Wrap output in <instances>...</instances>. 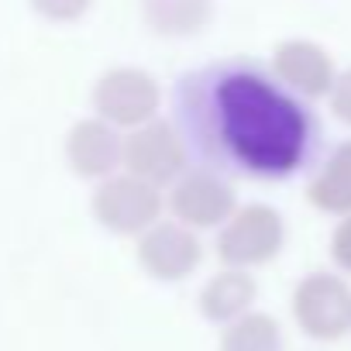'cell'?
Instances as JSON below:
<instances>
[{"instance_id": "6da1fadb", "label": "cell", "mask_w": 351, "mask_h": 351, "mask_svg": "<svg viewBox=\"0 0 351 351\" xmlns=\"http://www.w3.org/2000/svg\"><path fill=\"white\" fill-rule=\"evenodd\" d=\"M172 124L190 158L228 180L286 183L324 158V128L310 100L265 62L234 56L197 66L172 86Z\"/></svg>"}, {"instance_id": "7a4b0ae2", "label": "cell", "mask_w": 351, "mask_h": 351, "mask_svg": "<svg viewBox=\"0 0 351 351\" xmlns=\"http://www.w3.org/2000/svg\"><path fill=\"white\" fill-rule=\"evenodd\" d=\"M286 248V217L272 204H245L238 207L224 228H217L214 252L221 265L231 269H262L276 262Z\"/></svg>"}, {"instance_id": "3957f363", "label": "cell", "mask_w": 351, "mask_h": 351, "mask_svg": "<svg viewBox=\"0 0 351 351\" xmlns=\"http://www.w3.org/2000/svg\"><path fill=\"white\" fill-rule=\"evenodd\" d=\"M289 313L300 334L320 344H334L351 334V286L344 276L313 269L289 293Z\"/></svg>"}, {"instance_id": "277c9868", "label": "cell", "mask_w": 351, "mask_h": 351, "mask_svg": "<svg viewBox=\"0 0 351 351\" xmlns=\"http://www.w3.org/2000/svg\"><path fill=\"white\" fill-rule=\"evenodd\" d=\"M90 210L104 231H110L117 238H141L152 224L162 221L165 193L121 169L110 180L97 183Z\"/></svg>"}, {"instance_id": "5b68a950", "label": "cell", "mask_w": 351, "mask_h": 351, "mask_svg": "<svg viewBox=\"0 0 351 351\" xmlns=\"http://www.w3.org/2000/svg\"><path fill=\"white\" fill-rule=\"evenodd\" d=\"M93 114L121 131H134L158 117L162 83L141 66H114L93 83Z\"/></svg>"}, {"instance_id": "8992f818", "label": "cell", "mask_w": 351, "mask_h": 351, "mask_svg": "<svg viewBox=\"0 0 351 351\" xmlns=\"http://www.w3.org/2000/svg\"><path fill=\"white\" fill-rule=\"evenodd\" d=\"M238 207L241 204H238L231 180L214 169H204V165H190L165 193V210L193 231L224 228Z\"/></svg>"}, {"instance_id": "52a82bcc", "label": "cell", "mask_w": 351, "mask_h": 351, "mask_svg": "<svg viewBox=\"0 0 351 351\" xmlns=\"http://www.w3.org/2000/svg\"><path fill=\"white\" fill-rule=\"evenodd\" d=\"M190 148L172 121L155 117L124 134V172L158 190H169L190 169Z\"/></svg>"}, {"instance_id": "ba28073f", "label": "cell", "mask_w": 351, "mask_h": 351, "mask_svg": "<svg viewBox=\"0 0 351 351\" xmlns=\"http://www.w3.org/2000/svg\"><path fill=\"white\" fill-rule=\"evenodd\" d=\"M134 258L141 272L155 282H183L200 269L204 241H200V231L186 228L183 221L162 217L134 241Z\"/></svg>"}, {"instance_id": "9c48e42d", "label": "cell", "mask_w": 351, "mask_h": 351, "mask_svg": "<svg viewBox=\"0 0 351 351\" xmlns=\"http://www.w3.org/2000/svg\"><path fill=\"white\" fill-rule=\"evenodd\" d=\"M272 73L293 90L300 93L303 100L317 104V100H327L330 90H334V80H337V62L330 56V49H324L320 42L313 38H282L276 49H272V59H269Z\"/></svg>"}, {"instance_id": "30bf717a", "label": "cell", "mask_w": 351, "mask_h": 351, "mask_svg": "<svg viewBox=\"0 0 351 351\" xmlns=\"http://www.w3.org/2000/svg\"><path fill=\"white\" fill-rule=\"evenodd\" d=\"M66 162L80 180H110L124 169V134L104 117H83L66 134Z\"/></svg>"}, {"instance_id": "8fae6325", "label": "cell", "mask_w": 351, "mask_h": 351, "mask_svg": "<svg viewBox=\"0 0 351 351\" xmlns=\"http://www.w3.org/2000/svg\"><path fill=\"white\" fill-rule=\"evenodd\" d=\"M258 303V282L248 269H217L214 276H207V282L197 293V310L207 324L214 327H228L238 317L252 313Z\"/></svg>"}, {"instance_id": "7c38bea8", "label": "cell", "mask_w": 351, "mask_h": 351, "mask_svg": "<svg viewBox=\"0 0 351 351\" xmlns=\"http://www.w3.org/2000/svg\"><path fill=\"white\" fill-rule=\"evenodd\" d=\"M306 200L330 217L351 214V138L330 145L306 180Z\"/></svg>"}, {"instance_id": "4fadbf2b", "label": "cell", "mask_w": 351, "mask_h": 351, "mask_svg": "<svg viewBox=\"0 0 351 351\" xmlns=\"http://www.w3.org/2000/svg\"><path fill=\"white\" fill-rule=\"evenodd\" d=\"M138 14L152 35L183 42L210 28L217 0H138Z\"/></svg>"}, {"instance_id": "5bb4252c", "label": "cell", "mask_w": 351, "mask_h": 351, "mask_svg": "<svg viewBox=\"0 0 351 351\" xmlns=\"http://www.w3.org/2000/svg\"><path fill=\"white\" fill-rule=\"evenodd\" d=\"M217 351H286V334L272 313L252 310L234 324L221 327Z\"/></svg>"}, {"instance_id": "9a60e30c", "label": "cell", "mask_w": 351, "mask_h": 351, "mask_svg": "<svg viewBox=\"0 0 351 351\" xmlns=\"http://www.w3.org/2000/svg\"><path fill=\"white\" fill-rule=\"evenodd\" d=\"M32 11L52 25H76L80 18L90 14L93 0H28Z\"/></svg>"}, {"instance_id": "2e32d148", "label": "cell", "mask_w": 351, "mask_h": 351, "mask_svg": "<svg viewBox=\"0 0 351 351\" xmlns=\"http://www.w3.org/2000/svg\"><path fill=\"white\" fill-rule=\"evenodd\" d=\"M327 252H330V262L337 265V272L351 276V214L337 217V224L330 231V241H327Z\"/></svg>"}, {"instance_id": "e0dca14e", "label": "cell", "mask_w": 351, "mask_h": 351, "mask_svg": "<svg viewBox=\"0 0 351 351\" xmlns=\"http://www.w3.org/2000/svg\"><path fill=\"white\" fill-rule=\"evenodd\" d=\"M327 107H330V114H334L344 128H351V66H344V69L337 73L334 90H330V97H327Z\"/></svg>"}]
</instances>
